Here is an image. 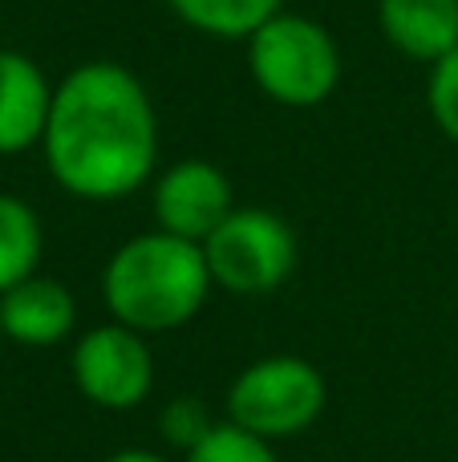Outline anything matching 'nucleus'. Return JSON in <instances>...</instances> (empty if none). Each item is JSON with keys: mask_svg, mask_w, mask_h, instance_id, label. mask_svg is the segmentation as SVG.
<instances>
[{"mask_svg": "<svg viewBox=\"0 0 458 462\" xmlns=\"http://www.w3.org/2000/svg\"><path fill=\"white\" fill-rule=\"evenodd\" d=\"M45 171L65 195L118 203L159 175V114L142 78L122 61H81L53 86Z\"/></svg>", "mask_w": 458, "mask_h": 462, "instance_id": "nucleus-1", "label": "nucleus"}, {"mask_svg": "<svg viewBox=\"0 0 458 462\" xmlns=\"http://www.w3.org/2000/svg\"><path fill=\"white\" fill-rule=\"evenodd\" d=\"M211 288L215 280L203 244L167 236L159 227L118 244L102 268V300L110 309V320L142 337L191 325L207 304Z\"/></svg>", "mask_w": 458, "mask_h": 462, "instance_id": "nucleus-2", "label": "nucleus"}, {"mask_svg": "<svg viewBox=\"0 0 458 462\" xmlns=\"http://www.w3.org/2000/svg\"><path fill=\"white\" fill-rule=\"evenodd\" d=\"M243 45L256 89L284 110H313L329 102L341 81V49L316 16L276 13Z\"/></svg>", "mask_w": 458, "mask_h": 462, "instance_id": "nucleus-3", "label": "nucleus"}, {"mask_svg": "<svg viewBox=\"0 0 458 462\" xmlns=\"http://www.w3.org/2000/svg\"><path fill=\"white\" fill-rule=\"evenodd\" d=\"M325 402L329 385L313 361L297 353H272L243 365L227 385V422L276 447L316 426Z\"/></svg>", "mask_w": 458, "mask_h": 462, "instance_id": "nucleus-4", "label": "nucleus"}, {"mask_svg": "<svg viewBox=\"0 0 458 462\" xmlns=\"http://www.w3.org/2000/svg\"><path fill=\"white\" fill-rule=\"evenodd\" d=\"M203 255L215 288L232 296H268L297 272V231L268 208H235L207 239Z\"/></svg>", "mask_w": 458, "mask_h": 462, "instance_id": "nucleus-5", "label": "nucleus"}, {"mask_svg": "<svg viewBox=\"0 0 458 462\" xmlns=\"http://www.w3.org/2000/svg\"><path fill=\"white\" fill-rule=\"evenodd\" d=\"M73 385L78 393L97 410H134L151 398L154 390V353L142 333L105 320L94 325L73 341L69 353Z\"/></svg>", "mask_w": 458, "mask_h": 462, "instance_id": "nucleus-6", "label": "nucleus"}, {"mask_svg": "<svg viewBox=\"0 0 458 462\" xmlns=\"http://www.w3.org/2000/svg\"><path fill=\"white\" fill-rule=\"evenodd\" d=\"M151 211L159 231L203 244L235 211L232 179L211 159H179L154 175Z\"/></svg>", "mask_w": 458, "mask_h": 462, "instance_id": "nucleus-7", "label": "nucleus"}, {"mask_svg": "<svg viewBox=\"0 0 458 462\" xmlns=\"http://www.w3.org/2000/svg\"><path fill=\"white\" fill-rule=\"evenodd\" d=\"M0 325L5 337L24 349H53L78 328V300L53 276H29L0 292Z\"/></svg>", "mask_w": 458, "mask_h": 462, "instance_id": "nucleus-8", "label": "nucleus"}, {"mask_svg": "<svg viewBox=\"0 0 458 462\" xmlns=\"http://www.w3.org/2000/svg\"><path fill=\"white\" fill-rule=\"evenodd\" d=\"M53 106L45 69L21 49H0V154L41 146Z\"/></svg>", "mask_w": 458, "mask_h": 462, "instance_id": "nucleus-9", "label": "nucleus"}, {"mask_svg": "<svg viewBox=\"0 0 458 462\" xmlns=\"http://www.w3.org/2000/svg\"><path fill=\"white\" fill-rule=\"evenodd\" d=\"M378 29L402 57L438 65L458 45V0H378Z\"/></svg>", "mask_w": 458, "mask_h": 462, "instance_id": "nucleus-10", "label": "nucleus"}, {"mask_svg": "<svg viewBox=\"0 0 458 462\" xmlns=\"http://www.w3.org/2000/svg\"><path fill=\"white\" fill-rule=\"evenodd\" d=\"M167 8L211 41H248L260 24L284 13V0H167Z\"/></svg>", "mask_w": 458, "mask_h": 462, "instance_id": "nucleus-11", "label": "nucleus"}, {"mask_svg": "<svg viewBox=\"0 0 458 462\" xmlns=\"http://www.w3.org/2000/svg\"><path fill=\"white\" fill-rule=\"evenodd\" d=\"M41 247H45V236H41L37 211L21 195L0 191V292L37 276Z\"/></svg>", "mask_w": 458, "mask_h": 462, "instance_id": "nucleus-12", "label": "nucleus"}, {"mask_svg": "<svg viewBox=\"0 0 458 462\" xmlns=\"http://www.w3.org/2000/svg\"><path fill=\"white\" fill-rule=\"evenodd\" d=\"M183 462H280V458H276L272 442L256 439V434L240 430L232 422H219L199 447L187 450Z\"/></svg>", "mask_w": 458, "mask_h": 462, "instance_id": "nucleus-13", "label": "nucleus"}, {"mask_svg": "<svg viewBox=\"0 0 458 462\" xmlns=\"http://www.w3.org/2000/svg\"><path fill=\"white\" fill-rule=\"evenodd\" d=\"M215 426H219V422L207 414V406H203L199 398H170L167 406H162V414H159L162 439H167L170 447H179L183 455L199 447V442L207 439Z\"/></svg>", "mask_w": 458, "mask_h": 462, "instance_id": "nucleus-14", "label": "nucleus"}, {"mask_svg": "<svg viewBox=\"0 0 458 462\" xmlns=\"http://www.w3.org/2000/svg\"><path fill=\"white\" fill-rule=\"evenodd\" d=\"M426 106H430L435 126L443 130V138H451L458 146V45L438 65H430Z\"/></svg>", "mask_w": 458, "mask_h": 462, "instance_id": "nucleus-15", "label": "nucleus"}, {"mask_svg": "<svg viewBox=\"0 0 458 462\" xmlns=\"http://www.w3.org/2000/svg\"><path fill=\"white\" fill-rule=\"evenodd\" d=\"M102 462H170V458H162L159 450H146V447H126V450H114Z\"/></svg>", "mask_w": 458, "mask_h": 462, "instance_id": "nucleus-16", "label": "nucleus"}, {"mask_svg": "<svg viewBox=\"0 0 458 462\" xmlns=\"http://www.w3.org/2000/svg\"><path fill=\"white\" fill-rule=\"evenodd\" d=\"M0 337H5V325H0Z\"/></svg>", "mask_w": 458, "mask_h": 462, "instance_id": "nucleus-17", "label": "nucleus"}]
</instances>
